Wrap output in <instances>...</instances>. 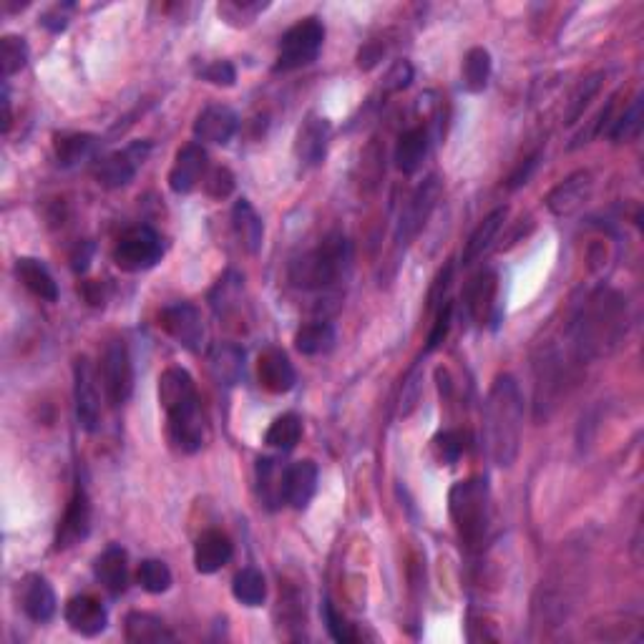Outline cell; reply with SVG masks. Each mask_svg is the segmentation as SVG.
<instances>
[{"label":"cell","instance_id":"cell-1","mask_svg":"<svg viewBox=\"0 0 644 644\" xmlns=\"http://www.w3.org/2000/svg\"><path fill=\"white\" fill-rule=\"evenodd\" d=\"M627 333V300L609 287H599L579 307L569 325L574 353L579 360L609 355Z\"/></svg>","mask_w":644,"mask_h":644},{"label":"cell","instance_id":"cell-2","mask_svg":"<svg viewBox=\"0 0 644 644\" xmlns=\"http://www.w3.org/2000/svg\"><path fill=\"white\" fill-rule=\"evenodd\" d=\"M524 428V398L514 375H499L483 403V443L499 468H509L519 456Z\"/></svg>","mask_w":644,"mask_h":644},{"label":"cell","instance_id":"cell-3","mask_svg":"<svg viewBox=\"0 0 644 644\" xmlns=\"http://www.w3.org/2000/svg\"><path fill=\"white\" fill-rule=\"evenodd\" d=\"M353 262V247L340 232L328 234L315 250L292 260L290 282L297 290H328L348 272Z\"/></svg>","mask_w":644,"mask_h":644},{"label":"cell","instance_id":"cell-4","mask_svg":"<svg viewBox=\"0 0 644 644\" xmlns=\"http://www.w3.org/2000/svg\"><path fill=\"white\" fill-rule=\"evenodd\" d=\"M448 511L456 524L458 539L466 549H478L486 539L491 521V496L483 478L458 481L448 494Z\"/></svg>","mask_w":644,"mask_h":644},{"label":"cell","instance_id":"cell-5","mask_svg":"<svg viewBox=\"0 0 644 644\" xmlns=\"http://www.w3.org/2000/svg\"><path fill=\"white\" fill-rule=\"evenodd\" d=\"M322 43H325V26L317 18H305L295 23L290 31L282 36L280 51H277L275 71H297L317 58Z\"/></svg>","mask_w":644,"mask_h":644},{"label":"cell","instance_id":"cell-6","mask_svg":"<svg viewBox=\"0 0 644 644\" xmlns=\"http://www.w3.org/2000/svg\"><path fill=\"white\" fill-rule=\"evenodd\" d=\"M164 255L161 237L151 227H134L116 242L114 262L124 272L151 270Z\"/></svg>","mask_w":644,"mask_h":644},{"label":"cell","instance_id":"cell-7","mask_svg":"<svg viewBox=\"0 0 644 644\" xmlns=\"http://www.w3.org/2000/svg\"><path fill=\"white\" fill-rule=\"evenodd\" d=\"M438 199H441V182L438 177H428L416 192L411 194L408 204L403 207L398 219V227H395V245L398 247H408L413 239L418 237L423 227H426L428 217L436 209Z\"/></svg>","mask_w":644,"mask_h":644},{"label":"cell","instance_id":"cell-8","mask_svg":"<svg viewBox=\"0 0 644 644\" xmlns=\"http://www.w3.org/2000/svg\"><path fill=\"white\" fill-rule=\"evenodd\" d=\"M536 395H534V416L536 421H546L554 411L564 388V358L556 348H544L536 358Z\"/></svg>","mask_w":644,"mask_h":644},{"label":"cell","instance_id":"cell-9","mask_svg":"<svg viewBox=\"0 0 644 644\" xmlns=\"http://www.w3.org/2000/svg\"><path fill=\"white\" fill-rule=\"evenodd\" d=\"M101 380L111 406H124L134 390V368L124 340H111L101 360Z\"/></svg>","mask_w":644,"mask_h":644},{"label":"cell","instance_id":"cell-10","mask_svg":"<svg viewBox=\"0 0 644 644\" xmlns=\"http://www.w3.org/2000/svg\"><path fill=\"white\" fill-rule=\"evenodd\" d=\"M149 151V141H134V144H129L126 149L104 156L94 169L96 182L106 189L126 187V184L136 177V172H139V167L146 161Z\"/></svg>","mask_w":644,"mask_h":644},{"label":"cell","instance_id":"cell-11","mask_svg":"<svg viewBox=\"0 0 644 644\" xmlns=\"http://www.w3.org/2000/svg\"><path fill=\"white\" fill-rule=\"evenodd\" d=\"M159 325L169 338L177 340L182 348L199 353L204 345V322L192 302H174L159 312Z\"/></svg>","mask_w":644,"mask_h":644},{"label":"cell","instance_id":"cell-12","mask_svg":"<svg viewBox=\"0 0 644 644\" xmlns=\"http://www.w3.org/2000/svg\"><path fill=\"white\" fill-rule=\"evenodd\" d=\"M73 395H76V416L81 428L94 433L101 418V395L96 383V370L86 355L73 363Z\"/></svg>","mask_w":644,"mask_h":644},{"label":"cell","instance_id":"cell-13","mask_svg":"<svg viewBox=\"0 0 644 644\" xmlns=\"http://www.w3.org/2000/svg\"><path fill=\"white\" fill-rule=\"evenodd\" d=\"M169 438L182 453H197L204 446V416L199 398L167 411Z\"/></svg>","mask_w":644,"mask_h":644},{"label":"cell","instance_id":"cell-14","mask_svg":"<svg viewBox=\"0 0 644 644\" xmlns=\"http://www.w3.org/2000/svg\"><path fill=\"white\" fill-rule=\"evenodd\" d=\"M89 531H91V501L84 486L78 483L71 501H68L66 514H63L61 524H58L56 551L76 546L78 541H84L86 536H89Z\"/></svg>","mask_w":644,"mask_h":644},{"label":"cell","instance_id":"cell-15","mask_svg":"<svg viewBox=\"0 0 644 644\" xmlns=\"http://www.w3.org/2000/svg\"><path fill=\"white\" fill-rule=\"evenodd\" d=\"M209 172V156L199 144H187L177 151L174 167L169 172V187L174 194H189L204 182Z\"/></svg>","mask_w":644,"mask_h":644},{"label":"cell","instance_id":"cell-16","mask_svg":"<svg viewBox=\"0 0 644 644\" xmlns=\"http://www.w3.org/2000/svg\"><path fill=\"white\" fill-rule=\"evenodd\" d=\"M330 144V121L310 114L295 136V156L305 167H320L328 156Z\"/></svg>","mask_w":644,"mask_h":644},{"label":"cell","instance_id":"cell-17","mask_svg":"<svg viewBox=\"0 0 644 644\" xmlns=\"http://www.w3.org/2000/svg\"><path fill=\"white\" fill-rule=\"evenodd\" d=\"M66 624L81 637H99L109 624V614L106 607L96 597L81 594V597L68 599L66 609H63Z\"/></svg>","mask_w":644,"mask_h":644},{"label":"cell","instance_id":"cell-18","mask_svg":"<svg viewBox=\"0 0 644 644\" xmlns=\"http://www.w3.org/2000/svg\"><path fill=\"white\" fill-rule=\"evenodd\" d=\"M239 116L224 104L204 106L202 114L194 121V136L207 144H229L232 136L237 134Z\"/></svg>","mask_w":644,"mask_h":644},{"label":"cell","instance_id":"cell-19","mask_svg":"<svg viewBox=\"0 0 644 644\" xmlns=\"http://www.w3.org/2000/svg\"><path fill=\"white\" fill-rule=\"evenodd\" d=\"M257 378H260L262 388L275 395H282L295 388L297 375L290 358L280 348H267L262 350L260 360H257Z\"/></svg>","mask_w":644,"mask_h":644},{"label":"cell","instance_id":"cell-20","mask_svg":"<svg viewBox=\"0 0 644 644\" xmlns=\"http://www.w3.org/2000/svg\"><path fill=\"white\" fill-rule=\"evenodd\" d=\"M592 194V174L577 172L567 177L561 184H556L546 197V207L556 214V217H569L577 212Z\"/></svg>","mask_w":644,"mask_h":644},{"label":"cell","instance_id":"cell-21","mask_svg":"<svg viewBox=\"0 0 644 644\" xmlns=\"http://www.w3.org/2000/svg\"><path fill=\"white\" fill-rule=\"evenodd\" d=\"M317 476L320 471L315 461H295L285 466V504L297 511L307 509L317 491Z\"/></svg>","mask_w":644,"mask_h":644},{"label":"cell","instance_id":"cell-22","mask_svg":"<svg viewBox=\"0 0 644 644\" xmlns=\"http://www.w3.org/2000/svg\"><path fill=\"white\" fill-rule=\"evenodd\" d=\"M21 604L23 612L28 614V619L38 624L51 622L53 614H56V592L48 584L46 577L41 574H31L26 577V582L21 584Z\"/></svg>","mask_w":644,"mask_h":644},{"label":"cell","instance_id":"cell-23","mask_svg":"<svg viewBox=\"0 0 644 644\" xmlns=\"http://www.w3.org/2000/svg\"><path fill=\"white\" fill-rule=\"evenodd\" d=\"M232 554L234 546L229 536L217 529H209L199 536L197 546H194V567H197L199 574H214L224 564H229Z\"/></svg>","mask_w":644,"mask_h":644},{"label":"cell","instance_id":"cell-24","mask_svg":"<svg viewBox=\"0 0 644 644\" xmlns=\"http://www.w3.org/2000/svg\"><path fill=\"white\" fill-rule=\"evenodd\" d=\"M496 290H499V277L491 270L478 272V275L468 282L466 292H463V302H466V310L473 322H478V325L489 322L491 310H494Z\"/></svg>","mask_w":644,"mask_h":644},{"label":"cell","instance_id":"cell-25","mask_svg":"<svg viewBox=\"0 0 644 644\" xmlns=\"http://www.w3.org/2000/svg\"><path fill=\"white\" fill-rule=\"evenodd\" d=\"M96 579L104 584V589L114 597L126 592V584H129V556L121 549L119 544L106 546L104 554H99L94 564Z\"/></svg>","mask_w":644,"mask_h":644},{"label":"cell","instance_id":"cell-26","mask_svg":"<svg viewBox=\"0 0 644 644\" xmlns=\"http://www.w3.org/2000/svg\"><path fill=\"white\" fill-rule=\"evenodd\" d=\"M199 398L194 378L184 368H167L159 378V403L164 411L184 406L189 400Z\"/></svg>","mask_w":644,"mask_h":644},{"label":"cell","instance_id":"cell-27","mask_svg":"<svg viewBox=\"0 0 644 644\" xmlns=\"http://www.w3.org/2000/svg\"><path fill=\"white\" fill-rule=\"evenodd\" d=\"M232 227L234 234H237L239 245L245 247L250 255H257L262 247V239H265V224H262L260 214L255 212L247 199H239L232 209Z\"/></svg>","mask_w":644,"mask_h":644},{"label":"cell","instance_id":"cell-28","mask_svg":"<svg viewBox=\"0 0 644 644\" xmlns=\"http://www.w3.org/2000/svg\"><path fill=\"white\" fill-rule=\"evenodd\" d=\"M16 277L23 282L28 292H33L36 297L46 302L58 300V285L53 280L51 270L43 265L41 260H33V257H18L16 260Z\"/></svg>","mask_w":644,"mask_h":644},{"label":"cell","instance_id":"cell-29","mask_svg":"<svg viewBox=\"0 0 644 644\" xmlns=\"http://www.w3.org/2000/svg\"><path fill=\"white\" fill-rule=\"evenodd\" d=\"M428 131L423 126H413V129L403 131L395 146V167L403 174H416L421 169L423 159L428 154Z\"/></svg>","mask_w":644,"mask_h":644},{"label":"cell","instance_id":"cell-30","mask_svg":"<svg viewBox=\"0 0 644 644\" xmlns=\"http://www.w3.org/2000/svg\"><path fill=\"white\" fill-rule=\"evenodd\" d=\"M174 632L159 617L146 612H131L126 617V642L131 644H161L174 642Z\"/></svg>","mask_w":644,"mask_h":644},{"label":"cell","instance_id":"cell-31","mask_svg":"<svg viewBox=\"0 0 644 644\" xmlns=\"http://www.w3.org/2000/svg\"><path fill=\"white\" fill-rule=\"evenodd\" d=\"M209 368L214 378L224 385H237L245 375V350L232 343L214 345L209 350Z\"/></svg>","mask_w":644,"mask_h":644},{"label":"cell","instance_id":"cell-32","mask_svg":"<svg viewBox=\"0 0 644 644\" xmlns=\"http://www.w3.org/2000/svg\"><path fill=\"white\" fill-rule=\"evenodd\" d=\"M506 214H509V209L496 207L494 212L483 217V222L478 224L471 237H468L466 250H463V265H473L478 257H483V252L489 250L491 242H494L496 234H499L501 224L506 222Z\"/></svg>","mask_w":644,"mask_h":644},{"label":"cell","instance_id":"cell-33","mask_svg":"<svg viewBox=\"0 0 644 644\" xmlns=\"http://www.w3.org/2000/svg\"><path fill=\"white\" fill-rule=\"evenodd\" d=\"M257 481H260V496L270 509H280L285 504V468L272 458L257 461Z\"/></svg>","mask_w":644,"mask_h":644},{"label":"cell","instance_id":"cell-34","mask_svg":"<svg viewBox=\"0 0 644 644\" xmlns=\"http://www.w3.org/2000/svg\"><path fill=\"white\" fill-rule=\"evenodd\" d=\"M96 139L94 134H61L56 136V159L61 167L71 169L78 167L81 161L91 159L96 151Z\"/></svg>","mask_w":644,"mask_h":644},{"label":"cell","instance_id":"cell-35","mask_svg":"<svg viewBox=\"0 0 644 644\" xmlns=\"http://www.w3.org/2000/svg\"><path fill=\"white\" fill-rule=\"evenodd\" d=\"M335 345V328L330 322H307L297 330L295 335V348L300 350L302 355H322L333 350Z\"/></svg>","mask_w":644,"mask_h":644},{"label":"cell","instance_id":"cell-36","mask_svg":"<svg viewBox=\"0 0 644 644\" xmlns=\"http://www.w3.org/2000/svg\"><path fill=\"white\" fill-rule=\"evenodd\" d=\"M491 78V53L486 48L476 46L463 58V86L471 94H481L489 86Z\"/></svg>","mask_w":644,"mask_h":644},{"label":"cell","instance_id":"cell-37","mask_svg":"<svg viewBox=\"0 0 644 644\" xmlns=\"http://www.w3.org/2000/svg\"><path fill=\"white\" fill-rule=\"evenodd\" d=\"M302 438V421L297 413H285V416L275 418L272 426L267 428L265 443L277 451H292Z\"/></svg>","mask_w":644,"mask_h":644},{"label":"cell","instance_id":"cell-38","mask_svg":"<svg viewBox=\"0 0 644 644\" xmlns=\"http://www.w3.org/2000/svg\"><path fill=\"white\" fill-rule=\"evenodd\" d=\"M232 594H234V599L245 604V607H260L267 597L265 577H262L255 567L242 569V572L234 577Z\"/></svg>","mask_w":644,"mask_h":644},{"label":"cell","instance_id":"cell-39","mask_svg":"<svg viewBox=\"0 0 644 644\" xmlns=\"http://www.w3.org/2000/svg\"><path fill=\"white\" fill-rule=\"evenodd\" d=\"M602 81H604V73H592V76L584 78L582 84L574 89L572 99H569L567 111H564V124L572 126L582 119L584 111L589 109V104L594 101V96H597L599 89H602Z\"/></svg>","mask_w":644,"mask_h":644},{"label":"cell","instance_id":"cell-40","mask_svg":"<svg viewBox=\"0 0 644 644\" xmlns=\"http://www.w3.org/2000/svg\"><path fill=\"white\" fill-rule=\"evenodd\" d=\"M270 3H262V0H224L219 3V18L227 21L229 26H250L262 11H267Z\"/></svg>","mask_w":644,"mask_h":644},{"label":"cell","instance_id":"cell-41","mask_svg":"<svg viewBox=\"0 0 644 644\" xmlns=\"http://www.w3.org/2000/svg\"><path fill=\"white\" fill-rule=\"evenodd\" d=\"M642 109H644V96L639 94L637 99L629 104V109L619 116L617 121H612L607 136L614 141V144H622V141H632L634 136L642 131Z\"/></svg>","mask_w":644,"mask_h":644},{"label":"cell","instance_id":"cell-42","mask_svg":"<svg viewBox=\"0 0 644 644\" xmlns=\"http://www.w3.org/2000/svg\"><path fill=\"white\" fill-rule=\"evenodd\" d=\"M28 63V43L21 36H3L0 41V68H3V81L23 71Z\"/></svg>","mask_w":644,"mask_h":644},{"label":"cell","instance_id":"cell-43","mask_svg":"<svg viewBox=\"0 0 644 644\" xmlns=\"http://www.w3.org/2000/svg\"><path fill=\"white\" fill-rule=\"evenodd\" d=\"M136 579H139L141 589L149 594H164L169 587H172V572H169L167 564L159 559L141 561Z\"/></svg>","mask_w":644,"mask_h":644},{"label":"cell","instance_id":"cell-44","mask_svg":"<svg viewBox=\"0 0 644 644\" xmlns=\"http://www.w3.org/2000/svg\"><path fill=\"white\" fill-rule=\"evenodd\" d=\"M322 614H325V624H328V632L335 642L340 644H353L358 642V634H355L353 624H348V619L333 607V602L322 604Z\"/></svg>","mask_w":644,"mask_h":644},{"label":"cell","instance_id":"cell-45","mask_svg":"<svg viewBox=\"0 0 644 644\" xmlns=\"http://www.w3.org/2000/svg\"><path fill=\"white\" fill-rule=\"evenodd\" d=\"M433 453H436V458L441 463L453 466V463H458V458H461L463 453V436L458 431L438 433V436L433 438Z\"/></svg>","mask_w":644,"mask_h":644},{"label":"cell","instance_id":"cell-46","mask_svg":"<svg viewBox=\"0 0 644 644\" xmlns=\"http://www.w3.org/2000/svg\"><path fill=\"white\" fill-rule=\"evenodd\" d=\"M204 192L212 199H227L234 192V174L227 167L209 169L204 177Z\"/></svg>","mask_w":644,"mask_h":644},{"label":"cell","instance_id":"cell-47","mask_svg":"<svg viewBox=\"0 0 644 644\" xmlns=\"http://www.w3.org/2000/svg\"><path fill=\"white\" fill-rule=\"evenodd\" d=\"M451 322H453V302L446 300L441 307H438L436 322H433V330H431V335H428V345H426L428 353H431V350H436V348H441L443 340L448 338Z\"/></svg>","mask_w":644,"mask_h":644},{"label":"cell","instance_id":"cell-48","mask_svg":"<svg viewBox=\"0 0 644 644\" xmlns=\"http://www.w3.org/2000/svg\"><path fill=\"white\" fill-rule=\"evenodd\" d=\"M413 81V66L408 61H395L393 66L388 68V73H385L383 78V89L388 91V94H398V91L408 89Z\"/></svg>","mask_w":644,"mask_h":644},{"label":"cell","instance_id":"cell-49","mask_svg":"<svg viewBox=\"0 0 644 644\" xmlns=\"http://www.w3.org/2000/svg\"><path fill=\"white\" fill-rule=\"evenodd\" d=\"M199 76L214 86H234V81H237V71L229 61L209 63V66L199 68Z\"/></svg>","mask_w":644,"mask_h":644},{"label":"cell","instance_id":"cell-50","mask_svg":"<svg viewBox=\"0 0 644 644\" xmlns=\"http://www.w3.org/2000/svg\"><path fill=\"white\" fill-rule=\"evenodd\" d=\"M451 277H453V265H446L441 272H438L431 295H428V305H431V310H436V307H441L443 302H446V290L448 285H451Z\"/></svg>","mask_w":644,"mask_h":644},{"label":"cell","instance_id":"cell-51","mask_svg":"<svg viewBox=\"0 0 644 644\" xmlns=\"http://www.w3.org/2000/svg\"><path fill=\"white\" fill-rule=\"evenodd\" d=\"M539 159H541V154H539V151H536V154H531L529 159L521 161L519 167L514 169V174H511V177H509V189H519L521 184L529 182L531 174H534V169L539 167Z\"/></svg>","mask_w":644,"mask_h":644},{"label":"cell","instance_id":"cell-52","mask_svg":"<svg viewBox=\"0 0 644 644\" xmlns=\"http://www.w3.org/2000/svg\"><path fill=\"white\" fill-rule=\"evenodd\" d=\"M385 53V46L380 41H370L368 46L360 48L358 53V66L363 68V71H370V68H375L380 63V58H383Z\"/></svg>","mask_w":644,"mask_h":644},{"label":"cell","instance_id":"cell-53","mask_svg":"<svg viewBox=\"0 0 644 644\" xmlns=\"http://www.w3.org/2000/svg\"><path fill=\"white\" fill-rule=\"evenodd\" d=\"M41 26L48 28V31H51V33L66 31V26H68L66 11H61V6H56V8H53V11H48L46 16L41 18Z\"/></svg>","mask_w":644,"mask_h":644},{"label":"cell","instance_id":"cell-54","mask_svg":"<svg viewBox=\"0 0 644 644\" xmlns=\"http://www.w3.org/2000/svg\"><path fill=\"white\" fill-rule=\"evenodd\" d=\"M91 252H94V245H91V242H81L71 255L73 270L86 272V267H89V260H91Z\"/></svg>","mask_w":644,"mask_h":644},{"label":"cell","instance_id":"cell-55","mask_svg":"<svg viewBox=\"0 0 644 644\" xmlns=\"http://www.w3.org/2000/svg\"><path fill=\"white\" fill-rule=\"evenodd\" d=\"M84 297L91 302V305H104V290H101L99 282H86Z\"/></svg>","mask_w":644,"mask_h":644},{"label":"cell","instance_id":"cell-56","mask_svg":"<svg viewBox=\"0 0 644 644\" xmlns=\"http://www.w3.org/2000/svg\"><path fill=\"white\" fill-rule=\"evenodd\" d=\"M11 96H8V86L3 89V134H8V129H11Z\"/></svg>","mask_w":644,"mask_h":644}]
</instances>
